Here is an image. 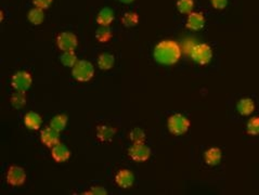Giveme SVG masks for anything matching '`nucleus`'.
I'll return each instance as SVG.
<instances>
[{
	"instance_id": "1",
	"label": "nucleus",
	"mask_w": 259,
	"mask_h": 195,
	"mask_svg": "<svg viewBox=\"0 0 259 195\" xmlns=\"http://www.w3.org/2000/svg\"><path fill=\"white\" fill-rule=\"evenodd\" d=\"M153 56L157 63L163 65H173L180 60L181 49L176 41L163 40L154 48Z\"/></svg>"
},
{
	"instance_id": "2",
	"label": "nucleus",
	"mask_w": 259,
	"mask_h": 195,
	"mask_svg": "<svg viewBox=\"0 0 259 195\" xmlns=\"http://www.w3.org/2000/svg\"><path fill=\"white\" fill-rule=\"evenodd\" d=\"M72 75L79 83H87L94 75V67L89 61L79 60L72 67Z\"/></svg>"
},
{
	"instance_id": "3",
	"label": "nucleus",
	"mask_w": 259,
	"mask_h": 195,
	"mask_svg": "<svg viewBox=\"0 0 259 195\" xmlns=\"http://www.w3.org/2000/svg\"><path fill=\"white\" fill-rule=\"evenodd\" d=\"M190 120L182 114H173L168 118V130L173 135L181 136L187 133L190 128Z\"/></svg>"
},
{
	"instance_id": "4",
	"label": "nucleus",
	"mask_w": 259,
	"mask_h": 195,
	"mask_svg": "<svg viewBox=\"0 0 259 195\" xmlns=\"http://www.w3.org/2000/svg\"><path fill=\"white\" fill-rule=\"evenodd\" d=\"M190 56H191L192 60L197 62L200 65H206L211 61L213 57V50H211L210 46L207 44H198L194 45L191 51H190Z\"/></svg>"
},
{
	"instance_id": "5",
	"label": "nucleus",
	"mask_w": 259,
	"mask_h": 195,
	"mask_svg": "<svg viewBox=\"0 0 259 195\" xmlns=\"http://www.w3.org/2000/svg\"><path fill=\"white\" fill-rule=\"evenodd\" d=\"M129 156L131 160L138 163L146 162L151 156V149L147 146L144 142L140 143H134L129 149Z\"/></svg>"
},
{
	"instance_id": "6",
	"label": "nucleus",
	"mask_w": 259,
	"mask_h": 195,
	"mask_svg": "<svg viewBox=\"0 0 259 195\" xmlns=\"http://www.w3.org/2000/svg\"><path fill=\"white\" fill-rule=\"evenodd\" d=\"M33 83V78L29 72L20 71L14 74L11 78V86L17 91H26Z\"/></svg>"
},
{
	"instance_id": "7",
	"label": "nucleus",
	"mask_w": 259,
	"mask_h": 195,
	"mask_svg": "<svg viewBox=\"0 0 259 195\" xmlns=\"http://www.w3.org/2000/svg\"><path fill=\"white\" fill-rule=\"evenodd\" d=\"M7 182L12 187H21L26 181V172L20 166H10L7 171Z\"/></svg>"
},
{
	"instance_id": "8",
	"label": "nucleus",
	"mask_w": 259,
	"mask_h": 195,
	"mask_svg": "<svg viewBox=\"0 0 259 195\" xmlns=\"http://www.w3.org/2000/svg\"><path fill=\"white\" fill-rule=\"evenodd\" d=\"M57 45L61 51L74 50L78 45V39L75 34L71 31H62L57 38Z\"/></svg>"
},
{
	"instance_id": "9",
	"label": "nucleus",
	"mask_w": 259,
	"mask_h": 195,
	"mask_svg": "<svg viewBox=\"0 0 259 195\" xmlns=\"http://www.w3.org/2000/svg\"><path fill=\"white\" fill-rule=\"evenodd\" d=\"M40 140L47 147H54L56 144L60 143V133L49 126L41 130Z\"/></svg>"
},
{
	"instance_id": "10",
	"label": "nucleus",
	"mask_w": 259,
	"mask_h": 195,
	"mask_svg": "<svg viewBox=\"0 0 259 195\" xmlns=\"http://www.w3.org/2000/svg\"><path fill=\"white\" fill-rule=\"evenodd\" d=\"M135 181L134 173L128 169H121L115 176V182L121 189H129Z\"/></svg>"
},
{
	"instance_id": "11",
	"label": "nucleus",
	"mask_w": 259,
	"mask_h": 195,
	"mask_svg": "<svg viewBox=\"0 0 259 195\" xmlns=\"http://www.w3.org/2000/svg\"><path fill=\"white\" fill-rule=\"evenodd\" d=\"M51 156L57 163H64L70 160L71 151L63 143H58L51 147Z\"/></svg>"
},
{
	"instance_id": "12",
	"label": "nucleus",
	"mask_w": 259,
	"mask_h": 195,
	"mask_svg": "<svg viewBox=\"0 0 259 195\" xmlns=\"http://www.w3.org/2000/svg\"><path fill=\"white\" fill-rule=\"evenodd\" d=\"M205 18L203 13L201 12H191L188 15L187 19V28L191 30H200L204 28Z\"/></svg>"
},
{
	"instance_id": "13",
	"label": "nucleus",
	"mask_w": 259,
	"mask_h": 195,
	"mask_svg": "<svg viewBox=\"0 0 259 195\" xmlns=\"http://www.w3.org/2000/svg\"><path fill=\"white\" fill-rule=\"evenodd\" d=\"M42 124L41 116L36 112H29L24 116V125L29 130H38Z\"/></svg>"
},
{
	"instance_id": "14",
	"label": "nucleus",
	"mask_w": 259,
	"mask_h": 195,
	"mask_svg": "<svg viewBox=\"0 0 259 195\" xmlns=\"http://www.w3.org/2000/svg\"><path fill=\"white\" fill-rule=\"evenodd\" d=\"M221 156H223V153H221L220 149H218V147H210V149L205 152L204 160L207 165L216 166L221 162Z\"/></svg>"
},
{
	"instance_id": "15",
	"label": "nucleus",
	"mask_w": 259,
	"mask_h": 195,
	"mask_svg": "<svg viewBox=\"0 0 259 195\" xmlns=\"http://www.w3.org/2000/svg\"><path fill=\"white\" fill-rule=\"evenodd\" d=\"M236 110L242 116H248L255 111V103L251 98H243L237 102Z\"/></svg>"
},
{
	"instance_id": "16",
	"label": "nucleus",
	"mask_w": 259,
	"mask_h": 195,
	"mask_svg": "<svg viewBox=\"0 0 259 195\" xmlns=\"http://www.w3.org/2000/svg\"><path fill=\"white\" fill-rule=\"evenodd\" d=\"M114 21V11L111 8H103L97 15V23L100 26H110Z\"/></svg>"
},
{
	"instance_id": "17",
	"label": "nucleus",
	"mask_w": 259,
	"mask_h": 195,
	"mask_svg": "<svg viewBox=\"0 0 259 195\" xmlns=\"http://www.w3.org/2000/svg\"><path fill=\"white\" fill-rule=\"evenodd\" d=\"M116 135V129L108 125H100L97 128V137L100 141L108 142L111 141Z\"/></svg>"
},
{
	"instance_id": "18",
	"label": "nucleus",
	"mask_w": 259,
	"mask_h": 195,
	"mask_svg": "<svg viewBox=\"0 0 259 195\" xmlns=\"http://www.w3.org/2000/svg\"><path fill=\"white\" fill-rule=\"evenodd\" d=\"M115 57L110 54H102L99 56L98 66L103 71H109L114 66Z\"/></svg>"
},
{
	"instance_id": "19",
	"label": "nucleus",
	"mask_w": 259,
	"mask_h": 195,
	"mask_svg": "<svg viewBox=\"0 0 259 195\" xmlns=\"http://www.w3.org/2000/svg\"><path fill=\"white\" fill-rule=\"evenodd\" d=\"M66 124H67V116L64 114L56 115L50 120V127L54 128L57 131H59V133L65 129Z\"/></svg>"
},
{
	"instance_id": "20",
	"label": "nucleus",
	"mask_w": 259,
	"mask_h": 195,
	"mask_svg": "<svg viewBox=\"0 0 259 195\" xmlns=\"http://www.w3.org/2000/svg\"><path fill=\"white\" fill-rule=\"evenodd\" d=\"M28 19L33 25H40L45 20L44 10L35 7L34 9L29 10V12L28 14Z\"/></svg>"
},
{
	"instance_id": "21",
	"label": "nucleus",
	"mask_w": 259,
	"mask_h": 195,
	"mask_svg": "<svg viewBox=\"0 0 259 195\" xmlns=\"http://www.w3.org/2000/svg\"><path fill=\"white\" fill-rule=\"evenodd\" d=\"M60 61L66 67H73L77 63V56L74 50L63 51V54L60 56Z\"/></svg>"
},
{
	"instance_id": "22",
	"label": "nucleus",
	"mask_w": 259,
	"mask_h": 195,
	"mask_svg": "<svg viewBox=\"0 0 259 195\" xmlns=\"http://www.w3.org/2000/svg\"><path fill=\"white\" fill-rule=\"evenodd\" d=\"M112 29L110 26H100V28L96 31V39L99 43H108L112 38Z\"/></svg>"
},
{
	"instance_id": "23",
	"label": "nucleus",
	"mask_w": 259,
	"mask_h": 195,
	"mask_svg": "<svg viewBox=\"0 0 259 195\" xmlns=\"http://www.w3.org/2000/svg\"><path fill=\"white\" fill-rule=\"evenodd\" d=\"M139 23V15L135 12H126L121 17V24L125 28H134Z\"/></svg>"
},
{
	"instance_id": "24",
	"label": "nucleus",
	"mask_w": 259,
	"mask_h": 195,
	"mask_svg": "<svg viewBox=\"0 0 259 195\" xmlns=\"http://www.w3.org/2000/svg\"><path fill=\"white\" fill-rule=\"evenodd\" d=\"M194 8V0H178L177 1V9L181 14L189 15L193 12Z\"/></svg>"
},
{
	"instance_id": "25",
	"label": "nucleus",
	"mask_w": 259,
	"mask_h": 195,
	"mask_svg": "<svg viewBox=\"0 0 259 195\" xmlns=\"http://www.w3.org/2000/svg\"><path fill=\"white\" fill-rule=\"evenodd\" d=\"M11 104L15 109H22L26 104L25 91H17L11 97Z\"/></svg>"
},
{
	"instance_id": "26",
	"label": "nucleus",
	"mask_w": 259,
	"mask_h": 195,
	"mask_svg": "<svg viewBox=\"0 0 259 195\" xmlns=\"http://www.w3.org/2000/svg\"><path fill=\"white\" fill-rule=\"evenodd\" d=\"M246 133L250 136H259V116H255L248 120Z\"/></svg>"
},
{
	"instance_id": "27",
	"label": "nucleus",
	"mask_w": 259,
	"mask_h": 195,
	"mask_svg": "<svg viewBox=\"0 0 259 195\" xmlns=\"http://www.w3.org/2000/svg\"><path fill=\"white\" fill-rule=\"evenodd\" d=\"M129 138L133 141V143H140V142L145 141V133L139 127H136L130 130Z\"/></svg>"
},
{
	"instance_id": "28",
	"label": "nucleus",
	"mask_w": 259,
	"mask_h": 195,
	"mask_svg": "<svg viewBox=\"0 0 259 195\" xmlns=\"http://www.w3.org/2000/svg\"><path fill=\"white\" fill-rule=\"evenodd\" d=\"M31 1H33V4L35 7L40 8L42 10L48 9L52 3V0H31Z\"/></svg>"
},
{
	"instance_id": "29",
	"label": "nucleus",
	"mask_w": 259,
	"mask_h": 195,
	"mask_svg": "<svg viewBox=\"0 0 259 195\" xmlns=\"http://www.w3.org/2000/svg\"><path fill=\"white\" fill-rule=\"evenodd\" d=\"M84 194H93V195H107L108 191L103 187H92L90 191L84 192Z\"/></svg>"
},
{
	"instance_id": "30",
	"label": "nucleus",
	"mask_w": 259,
	"mask_h": 195,
	"mask_svg": "<svg viewBox=\"0 0 259 195\" xmlns=\"http://www.w3.org/2000/svg\"><path fill=\"white\" fill-rule=\"evenodd\" d=\"M213 7L217 10H223L228 4V0H210Z\"/></svg>"
},
{
	"instance_id": "31",
	"label": "nucleus",
	"mask_w": 259,
	"mask_h": 195,
	"mask_svg": "<svg viewBox=\"0 0 259 195\" xmlns=\"http://www.w3.org/2000/svg\"><path fill=\"white\" fill-rule=\"evenodd\" d=\"M119 1L123 3H131L133 1H135V0H119Z\"/></svg>"
}]
</instances>
